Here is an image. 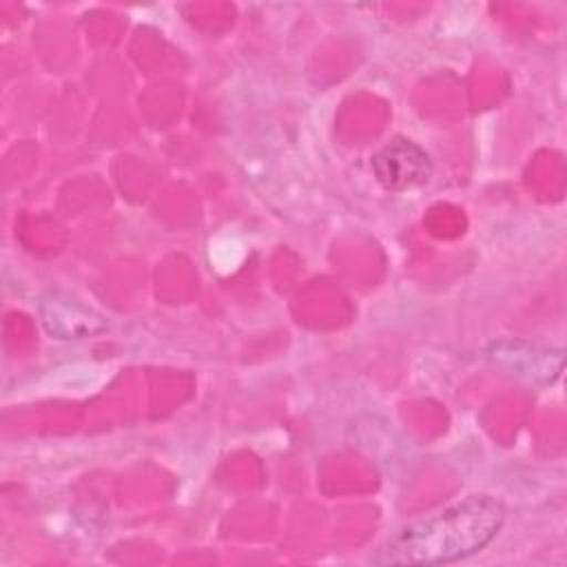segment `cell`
Segmentation results:
<instances>
[{
  "label": "cell",
  "mask_w": 567,
  "mask_h": 567,
  "mask_svg": "<svg viewBox=\"0 0 567 567\" xmlns=\"http://www.w3.org/2000/svg\"><path fill=\"white\" fill-rule=\"evenodd\" d=\"M505 523V505L487 494L465 496L436 514L396 529L374 554V565H447L487 547Z\"/></svg>",
  "instance_id": "1"
},
{
  "label": "cell",
  "mask_w": 567,
  "mask_h": 567,
  "mask_svg": "<svg viewBox=\"0 0 567 567\" xmlns=\"http://www.w3.org/2000/svg\"><path fill=\"white\" fill-rule=\"evenodd\" d=\"M372 171L383 188L401 193L419 188L430 179L432 159L419 144L405 137H392L374 153Z\"/></svg>",
  "instance_id": "2"
},
{
  "label": "cell",
  "mask_w": 567,
  "mask_h": 567,
  "mask_svg": "<svg viewBox=\"0 0 567 567\" xmlns=\"http://www.w3.org/2000/svg\"><path fill=\"white\" fill-rule=\"evenodd\" d=\"M487 359L507 370V374L532 381V383H554L563 372L565 354L563 350L540 348L527 341H498L487 350Z\"/></svg>",
  "instance_id": "3"
},
{
  "label": "cell",
  "mask_w": 567,
  "mask_h": 567,
  "mask_svg": "<svg viewBox=\"0 0 567 567\" xmlns=\"http://www.w3.org/2000/svg\"><path fill=\"white\" fill-rule=\"evenodd\" d=\"M40 315L44 328L58 339H82L109 328L100 312L64 292H47L40 301Z\"/></svg>",
  "instance_id": "4"
}]
</instances>
